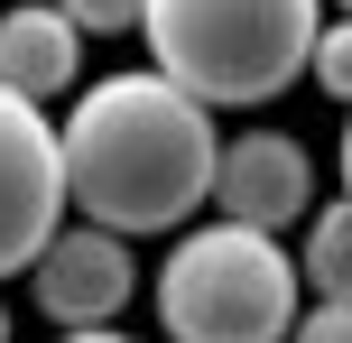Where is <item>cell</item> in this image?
Masks as SVG:
<instances>
[{
  "label": "cell",
  "mask_w": 352,
  "mask_h": 343,
  "mask_svg": "<svg viewBox=\"0 0 352 343\" xmlns=\"http://www.w3.org/2000/svg\"><path fill=\"white\" fill-rule=\"evenodd\" d=\"M56 158H65V214L102 223V232H186L213 204V111L176 93L158 65L140 74H93L74 111L56 121Z\"/></svg>",
  "instance_id": "6da1fadb"
},
{
  "label": "cell",
  "mask_w": 352,
  "mask_h": 343,
  "mask_svg": "<svg viewBox=\"0 0 352 343\" xmlns=\"http://www.w3.org/2000/svg\"><path fill=\"white\" fill-rule=\"evenodd\" d=\"M316 28H324V0H148L140 19L148 65L204 111L278 102L316 56Z\"/></svg>",
  "instance_id": "7a4b0ae2"
},
{
  "label": "cell",
  "mask_w": 352,
  "mask_h": 343,
  "mask_svg": "<svg viewBox=\"0 0 352 343\" xmlns=\"http://www.w3.org/2000/svg\"><path fill=\"white\" fill-rule=\"evenodd\" d=\"M158 334L167 343H287L297 325V260L278 232L186 223L158 260Z\"/></svg>",
  "instance_id": "3957f363"
},
{
  "label": "cell",
  "mask_w": 352,
  "mask_h": 343,
  "mask_svg": "<svg viewBox=\"0 0 352 343\" xmlns=\"http://www.w3.org/2000/svg\"><path fill=\"white\" fill-rule=\"evenodd\" d=\"M65 232V158L56 121L19 93H0V278H19L47 241Z\"/></svg>",
  "instance_id": "277c9868"
},
{
  "label": "cell",
  "mask_w": 352,
  "mask_h": 343,
  "mask_svg": "<svg viewBox=\"0 0 352 343\" xmlns=\"http://www.w3.org/2000/svg\"><path fill=\"white\" fill-rule=\"evenodd\" d=\"M28 297L56 334H84V325H111V316L140 297V260H130L121 232L102 223H65L47 251L28 260Z\"/></svg>",
  "instance_id": "5b68a950"
},
{
  "label": "cell",
  "mask_w": 352,
  "mask_h": 343,
  "mask_svg": "<svg viewBox=\"0 0 352 343\" xmlns=\"http://www.w3.org/2000/svg\"><path fill=\"white\" fill-rule=\"evenodd\" d=\"M213 204H223V223H241V232H287V223L316 214V158H306V140H287V130H241V140H223V158H213Z\"/></svg>",
  "instance_id": "8992f818"
},
{
  "label": "cell",
  "mask_w": 352,
  "mask_h": 343,
  "mask_svg": "<svg viewBox=\"0 0 352 343\" xmlns=\"http://www.w3.org/2000/svg\"><path fill=\"white\" fill-rule=\"evenodd\" d=\"M74 74H84V28H74L56 0L0 10V93H19V102L47 111L56 93H74Z\"/></svg>",
  "instance_id": "52a82bcc"
},
{
  "label": "cell",
  "mask_w": 352,
  "mask_h": 343,
  "mask_svg": "<svg viewBox=\"0 0 352 343\" xmlns=\"http://www.w3.org/2000/svg\"><path fill=\"white\" fill-rule=\"evenodd\" d=\"M297 278L316 297H343V307H352V204H316V214H306Z\"/></svg>",
  "instance_id": "ba28073f"
},
{
  "label": "cell",
  "mask_w": 352,
  "mask_h": 343,
  "mask_svg": "<svg viewBox=\"0 0 352 343\" xmlns=\"http://www.w3.org/2000/svg\"><path fill=\"white\" fill-rule=\"evenodd\" d=\"M306 84H324L334 102L352 111V19H324L316 28V56H306Z\"/></svg>",
  "instance_id": "9c48e42d"
},
{
  "label": "cell",
  "mask_w": 352,
  "mask_h": 343,
  "mask_svg": "<svg viewBox=\"0 0 352 343\" xmlns=\"http://www.w3.org/2000/svg\"><path fill=\"white\" fill-rule=\"evenodd\" d=\"M56 10H65L84 37H121V28H140V19H148V0H56Z\"/></svg>",
  "instance_id": "30bf717a"
},
{
  "label": "cell",
  "mask_w": 352,
  "mask_h": 343,
  "mask_svg": "<svg viewBox=\"0 0 352 343\" xmlns=\"http://www.w3.org/2000/svg\"><path fill=\"white\" fill-rule=\"evenodd\" d=\"M287 343H352V307H343V297H316V307H297Z\"/></svg>",
  "instance_id": "8fae6325"
},
{
  "label": "cell",
  "mask_w": 352,
  "mask_h": 343,
  "mask_svg": "<svg viewBox=\"0 0 352 343\" xmlns=\"http://www.w3.org/2000/svg\"><path fill=\"white\" fill-rule=\"evenodd\" d=\"M56 343H140V334H121V325H84V334H56Z\"/></svg>",
  "instance_id": "7c38bea8"
},
{
  "label": "cell",
  "mask_w": 352,
  "mask_h": 343,
  "mask_svg": "<svg viewBox=\"0 0 352 343\" xmlns=\"http://www.w3.org/2000/svg\"><path fill=\"white\" fill-rule=\"evenodd\" d=\"M343 204H352V111H343Z\"/></svg>",
  "instance_id": "4fadbf2b"
},
{
  "label": "cell",
  "mask_w": 352,
  "mask_h": 343,
  "mask_svg": "<svg viewBox=\"0 0 352 343\" xmlns=\"http://www.w3.org/2000/svg\"><path fill=\"white\" fill-rule=\"evenodd\" d=\"M0 343H10V307H0Z\"/></svg>",
  "instance_id": "5bb4252c"
},
{
  "label": "cell",
  "mask_w": 352,
  "mask_h": 343,
  "mask_svg": "<svg viewBox=\"0 0 352 343\" xmlns=\"http://www.w3.org/2000/svg\"><path fill=\"white\" fill-rule=\"evenodd\" d=\"M334 19H352V0H334Z\"/></svg>",
  "instance_id": "9a60e30c"
}]
</instances>
